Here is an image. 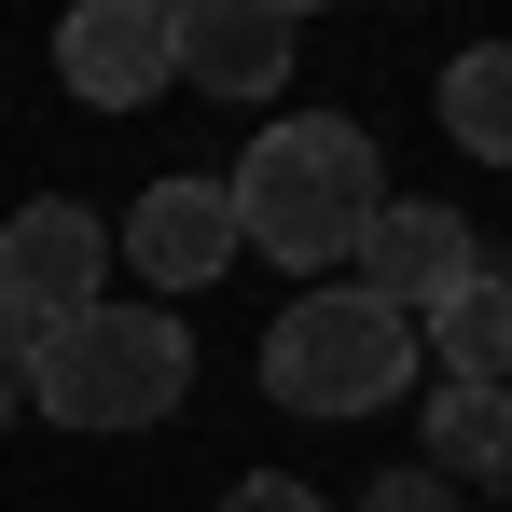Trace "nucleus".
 <instances>
[{
  "label": "nucleus",
  "mask_w": 512,
  "mask_h": 512,
  "mask_svg": "<svg viewBox=\"0 0 512 512\" xmlns=\"http://www.w3.org/2000/svg\"><path fill=\"white\" fill-rule=\"evenodd\" d=\"M222 208H236V250L291 263V277H333V263L374 236L388 167H374V139H360V125H333V111H291V125H263L250 153H236Z\"/></svg>",
  "instance_id": "1"
},
{
  "label": "nucleus",
  "mask_w": 512,
  "mask_h": 512,
  "mask_svg": "<svg viewBox=\"0 0 512 512\" xmlns=\"http://www.w3.org/2000/svg\"><path fill=\"white\" fill-rule=\"evenodd\" d=\"M28 402L56 429H167L194 402V333H180L167 305H84V319H56V333L28 346Z\"/></svg>",
  "instance_id": "2"
},
{
  "label": "nucleus",
  "mask_w": 512,
  "mask_h": 512,
  "mask_svg": "<svg viewBox=\"0 0 512 512\" xmlns=\"http://www.w3.org/2000/svg\"><path fill=\"white\" fill-rule=\"evenodd\" d=\"M416 360H429L416 319H388L374 291L319 277V291H291V319L263 333V388H277L291 416H374V402H402Z\"/></svg>",
  "instance_id": "3"
},
{
  "label": "nucleus",
  "mask_w": 512,
  "mask_h": 512,
  "mask_svg": "<svg viewBox=\"0 0 512 512\" xmlns=\"http://www.w3.org/2000/svg\"><path fill=\"white\" fill-rule=\"evenodd\" d=\"M97 291H111V222H97V208L42 194V208H14V222H0V305L28 319V346L56 333V319H84Z\"/></svg>",
  "instance_id": "4"
},
{
  "label": "nucleus",
  "mask_w": 512,
  "mask_h": 512,
  "mask_svg": "<svg viewBox=\"0 0 512 512\" xmlns=\"http://www.w3.org/2000/svg\"><path fill=\"white\" fill-rule=\"evenodd\" d=\"M360 277L346 291H374L388 319H429V305H457L471 277H485V236L457 222V208H429V194H402V208H374V236H360Z\"/></svg>",
  "instance_id": "5"
},
{
  "label": "nucleus",
  "mask_w": 512,
  "mask_h": 512,
  "mask_svg": "<svg viewBox=\"0 0 512 512\" xmlns=\"http://www.w3.org/2000/svg\"><path fill=\"white\" fill-rule=\"evenodd\" d=\"M167 56L208 97H277L305 56V14L291 0H167Z\"/></svg>",
  "instance_id": "6"
},
{
  "label": "nucleus",
  "mask_w": 512,
  "mask_h": 512,
  "mask_svg": "<svg viewBox=\"0 0 512 512\" xmlns=\"http://www.w3.org/2000/svg\"><path fill=\"white\" fill-rule=\"evenodd\" d=\"M56 84L84 97V111H153V97L180 84L167 0H84V14L56 28Z\"/></svg>",
  "instance_id": "7"
},
{
  "label": "nucleus",
  "mask_w": 512,
  "mask_h": 512,
  "mask_svg": "<svg viewBox=\"0 0 512 512\" xmlns=\"http://www.w3.org/2000/svg\"><path fill=\"white\" fill-rule=\"evenodd\" d=\"M111 250L139 263L153 291H208L222 263H236V208H222V180H153L139 208H125V236Z\"/></svg>",
  "instance_id": "8"
},
{
  "label": "nucleus",
  "mask_w": 512,
  "mask_h": 512,
  "mask_svg": "<svg viewBox=\"0 0 512 512\" xmlns=\"http://www.w3.org/2000/svg\"><path fill=\"white\" fill-rule=\"evenodd\" d=\"M416 346H443V388H512V277L485 263L457 305H429Z\"/></svg>",
  "instance_id": "9"
},
{
  "label": "nucleus",
  "mask_w": 512,
  "mask_h": 512,
  "mask_svg": "<svg viewBox=\"0 0 512 512\" xmlns=\"http://www.w3.org/2000/svg\"><path fill=\"white\" fill-rule=\"evenodd\" d=\"M429 485H512V388H429Z\"/></svg>",
  "instance_id": "10"
},
{
  "label": "nucleus",
  "mask_w": 512,
  "mask_h": 512,
  "mask_svg": "<svg viewBox=\"0 0 512 512\" xmlns=\"http://www.w3.org/2000/svg\"><path fill=\"white\" fill-rule=\"evenodd\" d=\"M443 139H457L471 167H512V42H471V56L443 70Z\"/></svg>",
  "instance_id": "11"
},
{
  "label": "nucleus",
  "mask_w": 512,
  "mask_h": 512,
  "mask_svg": "<svg viewBox=\"0 0 512 512\" xmlns=\"http://www.w3.org/2000/svg\"><path fill=\"white\" fill-rule=\"evenodd\" d=\"M222 512H333V499H319V485H291V471H250Z\"/></svg>",
  "instance_id": "12"
},
{
  "label": "nucleus",
  "mask_w": 512,
  "mask_h": 512,
  "mask_svg": "<svg viewBox=\"0 0 512 512\" xmlns=\"http://www.w3.org/2000/svg\"><path fill=\"white\" fill-rule=\"evenodd\" d=\"M360 512H457V485H429V471H388V485H374Z\"/></svg>",
  "instance_id": "13"
},
{
  "label": "nucleus",
  "mask_w": 512,
  "mask_h": 512,
  "mask_svg": "<svg viewBox=\"0 0 512 512\" xmlns=\"http://www.w3.org/2000/svg\"><path fill=\"white\" fill-rule=\"evenodd\" d=\"M14 402H28V319L0 305V429H14Z\"/></svg>",
  "instance_id": "14"
}]
</instances>
